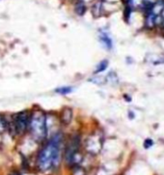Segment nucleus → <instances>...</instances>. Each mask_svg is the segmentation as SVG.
<instances>
[{"mask_svg":"<svg viewBox=\"0 0 164 175\" xmlns=\"http://www.w3.org/2000/svg\"><path fill=\"white\" fill-rule=\"evenodd\" d=\"M62 138V134L56 133L40 150L37 157V167L39 170L47 172L51 170L52 168H55L59 164Z\"/></svg>","mask_w":164,"mask_h":175,"instance_id":"1","label":"nucleus"},{"mask_svg":"<svg viewBox=\"0 0 164 175\" xmlns=\"http://www.w3.org/2000/svg\"><path fill=\"white\" fill-rule=\"evenodd\" d=\"M28 130H30L33 138L37 141H43L47 138L48 134L47 115L42 110H36L31 113Z\"/></svg>","mask_w":164,"mask_h":175,"instance_id":"2","label":"nucleus"},{"mask_svg":"<svg viewBox=\"0 0 164 175\" xmlns=\"http://www.w3.org/2000/svg\"><path fill=\"white\" fill-rule=\"evenodd\" d=\"M30 115L28 111H21L14 115L12 120L13 130L16 134H22L26 132L29 128V121H30Z\"/></svg>","mask_w":164,"mask_h":175,"instance_id":"3","label":"nucleus"},{"mask_svg":"<svg viewBox=\"0 0 164 175\" xmlns=\"http://www.w3.org/2000/svg\"><path fill=\"white\" fill-rule=\"evenodd\" d=\"M99 40L101 43L103 45V47H105L107 50H110L112 47V41L111 38L108 36V34L106 32H101V35H99Z\"/></svg>","mask_w":164,"mask_h":175,"instance_id":"4","label":"nucleus"},{"mask_svg":"<svg viewBox=\"0 0 164 175\" xmlns=\"http://www.w3.org/2000/svg\"><path fill=\"white\" fill-rule=\"evenodd\" d=\"M72 110L69 108H65L62 110V115H61V121L64 124H69L72 121Z\"/></svg>","mask_w":164,"mask_h":175,"instance_id":"5","label":"nucleus"},{"mask_svg":"<svg viewBox=\"0 0 164 175\" xmlns=\"http://www.w3.org/2000/svg\"><path fill=\"white\" fill-rule=\"evenodd\" d=\"M74 10H76V13L77 15L83 16L84 13L86 12V5H85V2H84V0H77Z\"/></svg>","mask_w":164,"mask_h":175,"instance_id":"6","label":"nucleus"},{"mask_svg":"<svg viewBox=\"0 0 164 175\" xmlns=\"http://www.w3.org/2000/svg\"><path fill=\"white\" fill-rule=\"evenodd\" d=\"M108 66V61L107 60H102L101 62L98 63V65L97 66V69L95 71V74H98V73H101L103 71L106 70V68Z\"/></svg>","mask_w":164,"mask_h":175,"instance_id":"7","label":"nucleus"},{"mask_svg":"<svg viewBox=\"0 0 164 175\" xmlns=\"http://www.w3.org/2000/svg\"><path fill=\"white\" fill-rule=\"evenodd\" d=\"M55 92L58 94H61V95H67V94L71 93V92H72V87H71V86L60 87V88H57L55 90Z\"/></svg>","mask_w":164,"mask_h":175,"instance_id":"8","label":"nucleus"},{"mask_svg":"<svg viewBox=\"0 0 164 175\" xmlns=\"http://www.w3.org/2000/svg\"><path fill=\"white\" fill-rule=\"evenodd\" d=\"M7 128V122L2 115H0V134H2Z\"/></svg>","mask_w":164,"mask_h":175,"instance_id":"9","label":"nucleus"}]
</instances>
